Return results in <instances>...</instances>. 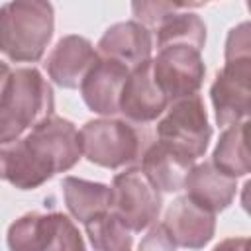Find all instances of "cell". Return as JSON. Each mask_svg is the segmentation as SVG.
<instances>
[{"mask_svg": "<svg viewBox=\"0 0 251 251\" xmlns=\"http://www.w3.org/2000/svg\"><path fill=\"white\" fill-rule=\"evenodd\" d=\"M82 157L73 122L49 116L25 135L0 145V180L20 190H33L57 173L73 169Z\"/></svg>", "mask_w": 251, "mask_h": 251, "instance_id": "1", "label": "cell"}, {"mask_svg": "<svg viewBox=\"0 0 251 251\" xmlns=\"http://www.w3.org/2000/svg\"><path fill=\"white\" fill-rule=\"evenodd\" d=\"M55 29L49 2L16 0L0 8V53L14 63H37Z\"/></svg>", "mask_w": 251, "mask_h": 251, "instance_id": "2", "label": "cell"}, {"mask_svg": "<svg viewBox=\"0 0 251 251\" xmlns=\"http://www.w3.org/2000/svg\"><path fill=\"white\" fill-rule=\"evenodd\" d=\"M55 96L51 84L33 67L12 71L0 96V145L25 135L33 126L53 116Z\"/></svg>", "mask_w": 251, "mask_h": 251, "instance_id": "3", "label": "cell"}, {"mask_svg": "<svg viewBox=\"0 0 251 251\" xmlns=\"http://www.w3.org/2000/svg\"><path fill=\"white\" fill-rule=\"evenodd\" d=\"M82 155L104 169H120L141 159L147 143V133L126 120L98 118L86 122L78 129Z\"/></svg>", "mask_w": 251, "mask_h": 251, "instance_id": "4", "label": "cell"}, {"mask_svg": "<svg viewBox=\"0 0 251 251\" xmlns=\"http://www.w3.org/2000/svg\"><path fill=\"white\" fill-rule=\"evenodd\" d=\"M210 137L212 126L198 94L169 104L167 114L157 124V141L190 161L204 157Z\"/></svg>", "mask_w": 251, "mask_h": 251, "instance_id": "5", "label": "cell"}, {"mask_svg": "<svg viewBox=\"0 0 251 251\" xmlns=\"http://www.w3.org/2000/svg\"><path fill=\"white\" fill-rule=\"evenodd\" d=\"M110 212L133 233L151 227L161 212V192L147 180L139 167L118 173L112 180Z\"/></svg>", "mask_w": 251, "mask_h": 251, "instance_id": "6", "label": "cell"}, {"mask_svg": "<svg viewBox=\"0 0 251 251\" xmlns=\"http://www.w3.org/2000/svg\"><path fill=\"white\" fill-rule=\"evenodd\" d=\"M153 78L169 104L196 96L206 75L200 51L186 45H171L159 49L151 59Z\"/></svg>", "mask_w": 251, "mask_h": 251, "instance_id": "7", "label": "cell"}, {"mask_svg": "<svg viewBox=\"0 0 251 251\" xmlns=\"http://www.w3.org/2000/svg\"><path fill=\"white\" fill-rule=\"evenodd\" d=\"M249 78H251V59L226 61L224 69L216 75L210 98L216 114V124L227 127L247 120L249 116Z\"/></svg>", "mask_w": 251, "mask_h": 251, "instance_id": "8", "label": "cell"}, {"mask_svg": "<svg viewBox=\"0 0 251 251\" xmlns=\"http://www.w3.org/2000/svg\"><path fill=\"white\" fill-rule=\"evenodd\" d=\"M167 108H169V102L153 78L151 59L131 69L124 82L120 102H118V110L126 118V122L149 124L157 120Z\"/></svg>", "mask_w": 251, "mask_h": 251, "instance_id": "9", "label": "cell"}, {"mask_svg": "<svg viewBox=\"0 0 251 251\" xmlns=\"http://www.w3.org/2000/svg\"><path fill=\"white\" fill-rule=\"evenodd\" d=\"M176 247L202 249L216 231V214L192 202L186 194L178 196L167 210L161 222Z\"/></svg>", "mask_w": 251, "mask_h": 251, "instance_id": "10", "label": "cell"}, {"mask_svg": "<svg viewBox=\"0 0 251 251\" xmlns=\"http://www.w3.org/2000/svg\"><path fill=\"white\" fill-rule=\"evenodd\" d=\"M98 61L94 45L82 35L61 37L45 59V71L49 78L67 90L78 88L90 67Z\"/></svg>", "mask_w": 251, "mask_h": 251, "instance_id": "11", "label": "cell"}, {"mask_svg": "<svg viewBox=\"0 0 251 251\" xmlns=\"http://www.w3.org/2000/svg\"><path fill=\"white\" fill-rule=\"evenodd\" d=\"M129 75V69L124 65L98 57V61L90 67L86 76L80 82V96L84 104L88 106L90 112L102 116V118H112L116 116L120 94L124 88V82Z\"/></svg>", "mask_w": 251, "mask_h": 251, "instance_id": "12", "label": "cell"}, {"mask_svg": "<svg viewBox=\"0 0 251 251\" xmlns=\"http://www.w3.org/2000/svg\"><path fill=\"white\" fill-rule=\"evenodd\" d=\"M96 47L98 57L112 59L131 71L151 59L153 39L151 31L145 25L135 20H129L110 25Z\"/></svg>", "mask_w": 251, "mask_h": 251, "instance_id": "13", "label": "cell"}, {"mask_svg": "<svg viewBox=\"0 0 251 251\" xmlns=\"http://www.w3.org/2000/svg\"><path fill=\"white\" fill-rule=\"evenodd\" d=\"M186 196L212 214L226 210L237 192L235 178L220 173L210 161L192 165L184 180Z\"/></svg>", "mask_w": 251, "mask_h": 251, "instance_id": "14", "label": "cell"}, {"mask_svg": "<svg viewBox=\"0 0 251 251\" xmlns=\"http://www.w3.org/2000/svg\"><path fill=\"white\" fill-rule=\"evenodd\" d=\"M194 161L182 157L161 141L149 143L141 155V173L159 192H178L184 188V180Z\"/></svg>", "mask_w": 251, "mask_h": 251, "instance_id": "15", "label": "cell"}, {"mask_svg": "<svg viewBox=\"0 0 251 251\" xmlns=\"http://www.w3.org/2000/svg\"><path fill=\"white\" fill-rule=\"evenodd\" d=\"M63 198L67 204V210L75 220L80 224H86L106 212H110L112 204V188L86 180L76 176H65L63 178Z\"/></svg>", "mask_w": 251, "mask_h": 251, "instance_id": "16", "label": "cell"}, {"mask_svg": "<svg viewBox=\"0 0 251 251\" xmlns=\"http://www.w3.org/2000/svg\"><path fill=\"white\" fill-rule=\"evenodd\" d=\"M247 126L249 120H243L239 124L227 126L224 133L220 135L214 153H212V165L231 176L239 178L249 173V151H247Z\"/></svg>", "mask_w": 251, "mask_h": 251, "instance_id": "17", "label": "cell"}, {"mask_svg": "<svg viewBox=\"0 0 251 251\" xmlns=\"http://www.w3.org/2000/svg\"><path fill=\"white\" fill-rule=\"evenodd\" d=\"M188 4L178 8L176 12L169 14L157 25V47H171V45H186L200 51L206 43V25L202 18L194 12H188Z\"/></svg>", "mask_w": 251, "mask_h": 251, "instance_id": "18", "label": "cell"}, {"mask_svg": "<svg viewBox=\"0 0 251 251\" xmlns=\"http://www.w3.org/2000/svg\"><path fill=\"white\" fill-rule=\"evenodd\" d=\"M94 251H131V231L112 212H106L84 224Z\"/></svg>", "mask_w": 251, "mask_h": 251, "instance_id": "19", "label": "cell"}, {"mask_svg": "<svg viewBox=\"0 0 251 251\" xmlns=\"http://www.w3.org/2000/svg\"><path fill=\"white\" fill-rule=\"evenodd\" d=\"M10 251H45L47 247V214H25L10 224L6 233Z\"/></svg>", "mask_w": 251, "mask_h": 251, "instance_id": "20", "label": "cell"}, {"mask_svg": "<svg viewBox=\"0 0 251 251\" xmlns=\"http://www.w3.org/2000/svg\"><path fill=\"white\" fill-rule=\"evenodd\" d=\"M45 251H86L82 235L73 220L61 212L47 214V247Z\"/></svg>", "mask_w": 251, "mask_h": 251, "instance_id": "21", "label": "cell"}, {"mask_svg": "<svg viewBox=\"0 0 251 251\" xmlns=\"http://www.w3.org/2000/svg\"><path fill=\"white\" fill-rule=\"evenodd\" d=\"M184 4H173V2H133L131 12L135 16V22H139L149 29V27H157L163 18H167L169 14L176 12Z\"/></svg>", "mask_w": 251, "mask_h": 251, "instance_id": "22", "label": "cell"}, {"mask_svg": "<svg viewBox=\"0 0 251 251\" xmlns=\"http://www.w3.org/2000/svg\"><path fill=\"white\" fill-rule=\"evenodd\" d=\"M226 61H239V59H251V35H249V24L243 22L229 29L226 39Z\"/></svg>", "mask_w": 251, "mask_h": 251, "instance_id": "23", "label": "cell"}, {"mask_svg": "<svg viewBox=\"0 0 251 251\" xmlns=\"http://www.w3.org/2000/svg\"><path fill=\"white\" fill-rule=\"evenodd\" d=\"M139 251H176V245L173 243V239L167 233L165 226L163 224H157L141 239Z\"/></svg>", "mask_w": 251, "mask_h": 251, "instance_id": "24", "label": "cell"}, {"mask_svg": "<svg viewBox=\"0 0 251 251\" xmlns=\"http://www.w3.org/2000/svg\"><path fill=\"white\" fill-rule=\"evenodd\" d=\"M212 251H249V239L247 237H227L220 241Z\"/></svg>", "mask_w": 251, "mask_h": 251, "instance_id": "25", "label": "cell"}, {"mask_svg": "<svg viewBox=\"0 0 251 251\" xmlns=\"http://www.w3.org/2000/svg\"><path fill=\"white\" fill-rule=\"evenodd\" d=\"M10 76H12L10 65L0 59V96H2V92L6 90V86H8V82H10Z\"/></svg>", "mask_w": 251, "mask_h": 251, "instance_id": "26", "label": "cell"}]
</instances>
